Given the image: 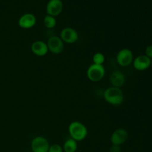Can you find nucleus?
Listing matches in <instances>:
<instances>
[{
	"label": "nucleus",
	"instance_id": "1",
	"mask_svg": "<svg viewBox=\"0 0 152 152\" xmlns=\"http://www.w3.org/2000/svg\"><path fill=\"white\" fill-rule=\"evenodd\" d=\"M103 98L110 105L119 106L124 101V94L121 88L111 86L103 92Z\"/></svg>",
	"mask_w": 152,
	"mask_h": 152
},
{
	"label": "nucleus",
	"instance_id": "2",
	"mask_svg": "<svg viewBox=\"0 0 152 152\" xmlns=\"http://www.w3.org/2000/svg\"><path fill=\"white\" fill-rule=\"evenodd\" d=\"M68 132L71 138L77 142L84 140L88 136V129L83 123L79 121H74L70 123Z\"/></svg>",
	"mask_w": 152,
	"mask_h": 152
},
{
	"label": "nucleus",
	"instance_id": "3",
	"mask_svg": "<svg viewBox=\"0 0 152 152\" xmlns=\"http://www.w3.org/2000/svg\"><path fill=\"white\" fill-rule=\"evenodd\" d=\"M87 77L90 81L96 83L104 78L105 75V68L103 65L91 64L87 70Z\"/></svg>",
	"mask_w": 152,
	"mask_h": 152
},
{
	"label": "nucleus",
	"instance_id": "4",
	"mask_svg": "<svg viewBox=\"0 0 152 152\" xmlns=\"http://www.w3.org/2000/svg\"><path fill=\"white\" fill-rule=\"evenodd\" d=\"M116 59L118 65L121 67H128L133 62V52L129 48H123L117 53Z\"/></svg>",
	"mask_w": 152,
	"mask_h": 152
},
{
	"label": "nucleus",
	"instance_id": "5",
	"mask_svg": "<svg viewBox=\"0 0 152 152\" xmlns=\"http://www.w3.org/2000/svg\"><path fill=\"white\" fill-rule=\"evenodd\" d=\"M48 50L53 54H60L65 49V43L60 37L57 36H52L47 41Z\"/></svg>",
	"mask_w": 152,
	"mask_h": 152
},
{
	"label": "nucleus",
	"instance_id": "6",
	"mask_svg": "<svg viewBox=\"0 0 152 152\" xmlns=\"http://www.w3.org/2000/svg\"><path fill=\"white\" fill-rule=\"evenodd\" d=\"M50 144L45 137L37 136L32 140L31 148L32 152H48Z\"/></svg>",
	"mask_w": 152,
	"mask_h": 152
},
{
	"label": "nucleus",
	"instance_id": "7",
	"mask_svg": "<svg viewBox=\"0 0 152 152\" xmlns=\"http://www.w3.org/2000/svg\"><path fill=\"white\" fill-rule=\"evenodd\" d=\"M59 37L62 40L64 43L67 44H73L75 43L79 39L78 32L76 31L74 28L67 27V28H63L60 31Z\"/></svg>",
	"mask_w": 152,
	"mask_h": 152
},
{
	"label": "nucleus",
	"instance_id": "8",
	"mask_svg": "<svg viewBox=\"0 0 152 152\" xmlns=\"http://www.w3.org/2000/svg\"><path fill=\"white\" fill-rule=\"evenodd\" d=\"M128 137H129V134L127 131L123 128H119L111 134L110 140L112 145L120 146L126 142Z\"/></svg>",
	"mask_w": 152,
	"mask_h": 152
},
{
	"label": "nucleus",
	"instance_id": "9",
	"mask_svg": "<svg viewBox=\"0 0 152 152\" xmlns=\"http://www.w3.org/2000/svg\"><path fill=\"white\" fill-rule=\"evenodd\" d=\"M63 8V4L61 0H50L46 5V11L48 15L57 16L62 12Z\"/></svg>",
	"mask_w": 152,
	"mask_h": 152
},
{
	"label": "nucleus",
	"instance_id": "10",
	"mask_svg": "<svg viewBox=\"0 0 152 152\" xmlns=\"http://www.w3.org/2000/svg\"><path fill=\"white\" fill-rule=\"evenodd\" d=\"M151 59L145 55H140L134 59L133 66L136 70L140 71H145L151 66Z\"/></svg>",
	"mask_w": 152,
	"mask_h": 152
},
{
	"label": "nucleus",
	"instance_id": "11",
	"mask_svg": "<svg viewBox=\"0 0 152 152\" xmlns=\"http://www.w3.org/2000/svg\"><path fill=\"white\" fill-rule=\"evenodd\" d=\"M32 53L37 56H44L48 53V48L47 42L41 40L34 42L31 46Z\"/></svg>",
	"mask_w": 152,
	"mask_h": 152
},
{
	"label": "nucleus",
	"instance_id": "12",
	"mask_svg": "<svg viewBox=\"0 0 152 152\" xmlns=\"http://www.w3.org/2000/svg\"><path fill=\"white\" fill-rule=\"evenodd\" d=\"M37 23V18L32 13H25L22 15L18 21V25L22 29L32 28Z\"/></svg>",
	"mask_w": 152,
	"mask_h": 152
},
{
	"label": "nucleus",
	"instance_id": "13",
	"mask_svg": "<svg viewBox=\"0 0 152 152\" xmlns=\"http://www.w3.org/2000/svg\"><path fill=\"white\" fill-rule=\"evenodd\" d=\"M109 81L111 86L120 88L126 83V76L122 71H114L110 75Z\"/></svg>",
	"mask_w": 152,
	"mask_h": 152
},
{
	"label": "nucleus",
	"instance_id": "14",
	"mask_svg": "<svg viewBox=\"0 0 152 152\" xmlns=\"http://www.w3.org/2000/svg\"><path fill=\"white\" fill-rule=\"evenodd\" d=\"M78 148V144L77 142L72 138L68 139L62 145L64 152H76Z\"/></svg>",
	"mask_w": 152,
	"mask_h": 152
},
{
	"label": "nucleus",
	"instance_id": "15",
	"mask_svg": "<svg viewBox=\"0 0 152 152\" xmlns=\"http://www.w3.org/2000/svg\"><path fill=\"white\" fill-rule=\"evenodd\" d=\"M43 22H44L45 26L48 29H53L56 25V20L55 17L48 14L45 16Z\"/></svg>",
	"mask_w": 152,
	"mask_h": 152
},
{
	"label": "nucleus",
	"instance_id": "16",
	"mask_svg": "<svg viewBox=\"0 0 152 152\" xmlns=\"http://www.w3.org/2000/svg\"><path fill=\"white\" fill-rule=\"evenodd\" d=\"M93 63L96 65H103L105 61V56L102 53L97 52L93 56Z\"/></svg>",
	"mask_w": 152,
	"mask_h": 152
},
{
	"label": "nucleus",
	"instance_id": "17",
	"mask_svg": "<svg viewBox=\"0 0 152 152\" xmlns=\"http://www.w3.org/2000/svg\"><path fill=\"white\" fill-rule=\"evenodd\" d=\"M48 152H64L62 146H61L59 144H53V145H50L48 151Z\"/></svg>",
	"mask_w": 152,
	"mask_h": 152
},
{
	"label": "nucleus",
	"instance_id": "18",
	"mask_svg": "<svg viewBox=\"0 0 152 152\" xmlns=\"http://www.w3.org/2000/svg\"><path fill=\"white\" fill-rule=\"evenodd\" d=\"M145 55L150 59H152V45L147 46L145 50Z\"/></svg>",
	"mask_w": 152,
	"mask_h": 152
},
{
	"label": "nucleus",
	"instance_id": "19",
	"mask_svg": "<svg viewBox=\"0 0 152 152\" xmlns=\"http://www.w3.org/2000/svg\"><path fill=\"white\" fill-rule=\"evenodd\" d=\"M110 152H121V148L119 145H112L110 148Z\"/></svg>",
	"mask_w": 152,
	"mask_h": 152
},
{
	"label": "nucleus",
	"instance_id": "20",
	"mask_svg": "<svg viewBox=\"0 0 152 152\" xmlns=\"http://www.w3.org/2000/svg\"><path fill=\"white\" fill-rule=\"evenodd\" d=\"M151 66L152 67V59H151Z\"/></svg>",
	"mask_w": 152,
	"mask_h": 152
},
{
	"label": "nucleus",
	"instance_id": "21",
	"mask_svg": "<svg viewBox=\"0 0 152 152\" xmlns=\"http://www.w3.org/2000/svg\"><path fill=\"white\" fill-rule=\"evenodd\" d=\"M151 96H152V88H151Z\"/></svg>",
	"mask_w": 152,
	"mask_h": 152
}]
</instances>
